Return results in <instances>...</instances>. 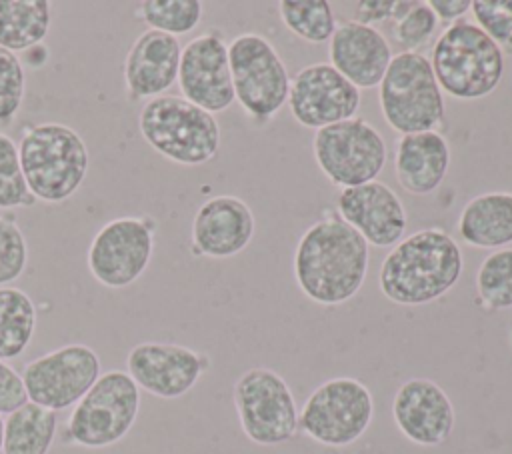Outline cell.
Returning a JSON list of instances; mask_svg holds the SVG:
<instances>
[{
  "label": "cell",
  "mask_w": 512,
  "mask_h": 454,
  "mask_svg": "<svg viewBox=\"0 0 512 454\" xmlns=\"http://www.w3.org/2000/svg\"><path fill=\"white\" fill-rule=\"evenodd\" d=\"M2 440H4V418L0 414V452H2Z\"/></svg>",
  "instance_id": "38"
},
{
  "label": "cell",
  "mask_w": 512,
  "mask_h": 454,
  "mask_svg": "<svg viewBox=\"0 0 512 454\" xmlns=\"http://www.w3.org/2000/svg\"><path fill=\"white\" fill-rule=\"evenodd\" d=\"M394 2L396 0H362L356 4V16L352 20L366 26H374L376 22L392 18Z\"/></svg>",
  "instance_id": "36"
},
{
  "label": "cell",
  "mask_w": 512,
  "mask_h": 454,
  "mask_svg": "<svg viewBox=\"0 0 512 454\" xmlns=\"http://www.w3.org/2000/svg\"><path fill=\"white\" fill-rule=\"evenodd\" d=\"M18 158L32 196L60 204L72 198L88 174L84 138L60 122H40L26 128L18 142Z\"/></svg>",
  "instance_id": "3"
},
{
  "label": "cell",
  "mask_w": 512,
  "mask_h": 454,
  "mask_svg": "<svg viewBox=\"0 0 512 454\" xmlns=\"http://www.w3.org/2000/svg\"><path fill=\"white\" fill-rule=\"evenodd\" d=\"M360 102V90L330 62H314L290 78L286 104L292 118L300 126L320 130L324 126L354 118Z\"/></svg>",
  "instance_id": "14"
},
{
  "label": "cell",
  "mask_w": 512,
  "mask_h": 454,
  "mask_svg": "<svg viewBox=\"0 0 512 454\" xmlns=\"http://www.w3.org/2000/svg\"><path fill=\"white\" fill-rule=\"evenodd\" d=\"M52 4L48 0H0V48L24 52L48 36Z\"/></svg>",
  "instance_id": "24"
},
{
  "label": "cell",
  "mask_w": 512,
  "mask_h": 454,
  "mask_svg": "<svg viewBox=\"0 0 512 454\" xmlns=\"http://www.w3.org/2000/svg\"><path fill=\"white\" fill-rule=\"evenodd\" d=\"M380 112L400 136L436 130L446 116L444 94L422 52H400L378 84Z\"/></svg>",
  "instance_id": "6"
},
{
  "label": "cell",
  "mask_w": 512,
  "mask_h": 454,
  "mask_svg": "<svg viewBox=\"0 0 512 454\" xmlns=\"http://www.w3.org/2000/svg\"><path fill=\"white\" fill-rule=\"evenodd\" d=\"M458 236L464 244L500 250L512 244V192H484L460 210Z\"/></svg>",
  "instance_id": "23"
},
{
  "label": "cell",
  "mask_w": 512,
  "mask_h": 454,
  "mask_svg": "<svg viewBox=\"0 0 512 454\" xmlns=\"http://www.w3.org/2000/svg\"><path fill=\"white\" fill-rule=\"evenodd\" d=\"M476 304L484 312L512 308V248L490 252L476 272Z\"/></svg>",
  "instance_id": "28"
},
{
  "label": "cell",
  "mask_w": 512,
  "mask_h": 454,
  "mask_svg": "<svg viewBox=\"0 0 512 454\" xmlns=\"http://www.w3.org/2000/svg\"><path fill=\"white\" fill-rule=\"evenodd\" d=\"M312 152L322 174L340 188L378 180L388 162L384 136L360 116L316 130Z\"/></svg>",
  "instance_id": "11"
},
{
  "label": "cell",
  "mask_w": 512,
  "mask_h": 454,
  "mask_svg": "<svg viewBox=\"0 0 512 454\" xmlns=\"http://www.w3.org/2000/svg\"><path fill=\"white\" fill-rule=\"evenodd\" d=\"M28 262V244L22 228L10 214H0V288L18 280Z\"/></svg>",
  "instance_id": "31"
},
{
  "label": "cell",
  "mask_w": 512,
  "mask_h": 454,
  "mask_svg": "<svg viewBox=\"0 0 512 454\" xmlns=\"http://www.w3.org/2000/svg\"><path fill=\"white\" fill-rule=\"evenodd\" d=\"M182 98L194 106L218 114L232 106L234 88L228 60V42L222 32L208 30L182 46L178 66Z\"/></svg>",
  "instance_id": "16"
},
{
  "label": "cell",
  "mask_w": 512,
  "mask_h": 454,
  "mask_svg": "<svg viewBox=\"0 0 512 454\" xmlns=\"http://www.w3.org/2000/svg\"><path fill=\"white\" fill-rule=\"evenodd\" d=\"M56 430V412L28 400L4 420L2 454H48Z\"/></svg>",
  "instance_id": "25"
},
{
  "label": "cell",
  "mask_w": 512,
  "mask_h": 454,
  "mask_svg": "<svg viewBox=\"0 0 512 454\" xmlns=\"http://www.w3.org/2000/svg\"><path fill=\"white\" fill-rule=\"evenodd\" d=\"M464 272L458 242L430 226L404 236L382 260L378 286L384 298L400 306H424L448 294Z\"/></svg>",
  "instance_id": "2"
},
{
  "label": "cell",
  "mask_w": 512,
  "mask_h": 454,
  "mask_svg": "<svg viewBox=\"0 0 512 454\" xmlns=\"http://www.w3.org/2000/svg\"><path fill=\"white\" fill-rule=\"evenodd\" d=\"M138 128L152 150L182 166H202L214 160L220 150L216 116L176 94H162L144 102Z\"/></svg>",
  "instance_id": "5"
},
{
  "label": "cell",
  "mask_w": 512,
  "mask_h": 454,
  "mask_svg": "<svg viewBox=\"0 0 512 454\" xmlns=\"http://www.w3.org/2000/svg\"><path fill=\"white\" fill-rule=\"evenodd\" d=\"M234 98L256 122H270L288 102L290 76L284 60L268 38L244 32L228 42Z\"/></svg>",
  "instance_id": "8"
},
{
  "label": "cell",
  "mask_w": 512,
  "mask_h": 454,
  "mask_svg": "<svg viewBox=\"0 0 512 454\" xmlns=\"http://www.w3.org/2000/svg\"><path fill=\"white\" fill-rule=\"evenodd\" d=\"M156 220L152 216H118L106 222L88 248V270L106 288H126L148 268L154 254Z\"/></svg>",
  "instance_id": "12"
},
{
  "label": "cell",
  "mask_w": 512,
  "mask_h": 454,
  "mask_svg": "<svg viewBox=\"0 0 512 454\" xmlns=\"http://www.w3.org/2000/svg\"><path fill=\"white\" fill-rule=\"evenodd\" d=\"M28 402V392L22 374L8 362L0 360V414H12Z\"/></svg>",
  "instance_id": "35"
},
{
  "label": "cell",
  "mask_w": 512,
  "mask_h": 454,
  "mask_svg": "<svg viewBox=\"0 0 512 454\" xmlns=\"http://www.w3.org/2000/svg\"><path fill=\"white\" fill-rule=\"evenodd\" d=\"M374 416L368 386L350 376H336L312 390L298 412V432L330 448L350 446L364 436Z\"/></svg>",
  "instance_id": "9"
},
{
  "label": "cell",
  "mask_w": 512,
  "mask_h": 454,
  "mask_svg": "<svg viewBox=\"0 0 512 454\" xmlns=\"http://www.w3.org/2000/svg\"><path fill=\"white\" fill-rule=\"evenodd\" d=\"M328 56L330 64L348 82L358 90H368L382 82L394 54L390 42L376 26L344 20L336 24Z\"/></svg>",
  "instance_id": "21"
},
{
  "label": "cell",
  "mask_w": 512,
  "mask_h": 454,
  "mask_svg": "<svg viewBox=\"0 0 512 454\" xmlns=\"http://www.w3.org/2000/svg\"><path fill=\"white\" fill-rule=\"evenodd\" d=\"M208 368V354L172 342H140L126 356V372L134 384L164 400L188 394Z\"/></svg>",
  "instance_id": "15"
},
{
  "label": "cell",
  "mask_w": 512,
  "mask_h": 454,
  "mask_svg": "<svg viewBox=\"0 0 512 454\" xmlns=\"http://www.w3.org/2000/svg\"><path fill=\"white\" fill-rule=\"evenodd\" d=\"M368 264V242L334 212L304 230L292 262L300 292L322 306H338L354 298L364 286Z\"/></svg>",
  "instance_id": "1"
},
{
  "label": "cell",
  "mask_w": 512,
  "mask_h": 454,
  "mask_svg": "<svg viewBox=\"0 0 512 454\" xmlns=\"http://www.w3.org/2000/svg\"><path fill=\"white\" fill-rule=\"evenodd\" d=\"M450 168V146L438 130L400 136L394 154L398 184L414 196L432 194Z\"/></svg>",
  "instance_id": "22"
},
{
  "label": "cell",
  "mask_w": 512,
  "mask_h": 454,
  "mask_svg": "<svg viewBox=\"0 0 512 454\" xmlns=\"http://www.w3.org/2000/svg\"><path fill=\"white\" fill-rule=\"evenodd\" d=\"M338 216L350 224L368 246H396L408 226L406 210L400 196L382 180L342 188L336 198Z\"/></svg>",
  "instance_id": "17"
},
{
  "label": "cell",
  "mask_w": 512,
  "mask_h": 454,
  "mask_svg": "<svg viewBox=\"0 0 512 454\" xmlns=\"http://www.w3.org/2000/svg\"><path fill=\"white\" fill-rule=\"evenodd\" d=\"M438 24L440 20L428 2H414L412 8L396 20L394 38L404 48L402 52H418L422 46L432 42Z\"/></svg>",
  "instance_id": "33"
},
{
  "label": "cell",
  "mask_w": 512,
  "mask_h": 454,
  "mask_svg": "<svg viewBox=\"0 0 512 454\" xmlns=\"http://www.w3.org/2000/svg\"><path fill=\"white\" fill-rule=\"evenodd\" d=\"M428 4L438 16V20L448 24L462 20L464 14H468L472 8V0H430Z\"/></svg>",
  "instance_id": "37"
},
{
  "label": "cell",
  "mask_w": 512,
  "mask_h": 454,
  "mask_svg": "<svg viewBox=\"0 0 512 454\" xmlns=\"http://www.w3.org/2000/svg\"><path fill=\"white\" fill-rule=\"evenodd\" d=\"M392 418L400 434L418 446L444 444L456 424L452 400L430 378H410L398 386Z\"/></svg>",
  "instance_id": "18"
},
{
  "label": "cell",
  "mask_w": 512,
  "mask_h": 454,
  "mask_svg": "<svg viewBox=\"0 0 512 454\" xmlns=\"http://www.w3.org/2000/svg\"><path fill=\"white\" fill-rule=\"evenodd\" d=\"M32 204H36V198L24 180L18 146L0 132V210L28 208Z\"/></svg>",
  "instance_id": "30"
},
{
  "label": "cell",
  "mask_w": 512,
  "mask_h": 454,
  "mask_svg": "<svg viewBox=\"0 0 512 454\" xmlns=\"http://www.w3.org/2000/svg\"><path fill=\"white\" fill-rule=\"evenodd\" d=\"M26 92V72L22 60L0 48V124H10L22 108Z\"/></svg>",
  "instance_id": "32"
},
{
  "label": "cell",
  "mask_w": 512,
  "mask_h": 454,
  "mask_svg": "<svg viewBox=\"0 0 512 454\" xmlns=\"http://www.w3.org/2000/svg\"><path fill=\"white\" fill-rule=\"evenodd\" d=\"M182 44L176 36L144 30L124 58V86L130 102H148L166 94L178 80Z\"/></svg>",
  "instance_id": "20"
},
{
  "label": "cell",
  "mask_w": 512,
  "mask_h": 454,
  "mask_svg": "<svg viewBox=\"0 0 512 454\" xmlns=\"http://www.w3.org/2000/svg\"><path fill=\"white\" fill-rule=\"evenodd\" d=\"M140 412V388L124 370L102 372L72 408L64 442L82 448H108L120 442Z\"/></svg>",
  "instance_id": "7"
},
{
  "label": "cell",
  "mask_w": 512,
  "mask_h": 454,
  "mask_svg": "<svg viewBox=\"0 0 512 454\" xmlns=\"http://www.w3.org/2000/svg\"><path fill=\"white\" fill-rule=\"evenodd\" d=\"M442 94L456 100L490 96L504 74V52L472 20L448 24L428 58Z\"/></svg>",
  "instance_id": "4"
},
{
  "label": "cell",
  "mask_w": 512,
  "mask_h": 454,
  "mask_svg": "<svg viewBox=\"0 0 512 454\" xmlns=\"http://www.w3.org/2000/svg\"><path fill=\"white\" fill-rule=\"evenodd\" d=\"M474 24L486 32L504 54H512V0H474Z\"/></svg>",
  "instance_id": "34"
},
{
  "label": "cell",
  "mask_w": 512,
  "mask_h": 454,
  "mask_svg": "<svg viewBox=\"0 0 512 454\" xmlns=\"http://www.w3.org/2000/svg\"><path fill=\"white\" fill-rule=\"evenodd\" d=\"M278 16L294 36L310 44L330 42L336 30L334 10L326 0H282Z\"/></svg>",
  "instance_id": "27"
},
{
  "label": "cell",
  "mask_w": 512,
  "mask_h": 454,
  "mask_svg": "<svg viewBox=\"0 0 512 454\" xmlns=\"http://www.w3.org/2000/svg\"><path fill=\"white\" fill-rule=\"evenodd\" d=\"M232 402L244 436L258 446H280L298 434V406L288 382L272 368L242 372Z\"/></svg>",
  "instance_id": "10"
},
{
  "label": "cell",
  "mask_w": 512,
  "mask_h": 454,
  "mask_svg": "<svg viewBox=\"0 0 512 454\" xmlns=\"http://www.w3.org/2000/svg\"><path fill=\"white\" fill-rule=\"evenodd\" d=\"M254 230V214L242 198L212 196L198 206L192 218V252L206 258H232L252 242Z\"/></svg>",
  "instance_id": "19"
},
{
  "label": "cell",
  "mask_w": 512,
  "mask_h": 454,
  "mask_svg": "<svg viewBox=\"0 0 512 454\" xmlns=\"http://www.w3.org/2000/svg\"><path fill=\"white\" fill-rule=\"evenodd\" d=\"M100 374V356L86 344H64L22 368L28 400L52 412L74 408Z\"/></svg>",
  "instance_id": "13"
},
{
  "label": "cell",
  "mask_w": 512,
  "mask_h": 454,
  "mask_svg": "<svg viewBox=\"0 0 512 454\" xmlns=\"http://www.w3.org/2000/svg\"><path fill=\"white\" fill-rule=\"evenodd\" d=\"M204 14V4L200 0H146L142 2L134 16L150 26L170 36H180L192 32Z\"/></svg>",
  "instance_id": "29"
},
{
  "label": "cell",
  "mask_w": 512,
  "mask_h": 454,
  "mask_svg": "<svg viewBox=\"0 0 512 454\" xmlns=\"http://www.w3.org/2000/svg\"><path fill=\"white\" fill-rule=\"evenodd\" d=\"M36 306L32 298L14 286L0 288V360L24 354L36 332Z\"/></svg>",
  "instance_id": "26"
}]
</instances>
